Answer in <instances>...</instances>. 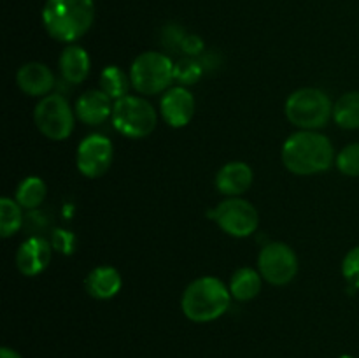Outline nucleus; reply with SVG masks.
I'll return each mask as SVG.
<instances>
[{"instance_id":"3","label":"nucleus","mask_w":359,"mask_h":358,"mask_svg":"<svg viewBox=\"0 0 359 358\" xmlns=\"http://www.w3.org/2000/svg\"><path fill=\"white\" fill-rule=\"evenodd\" d=\"M230 288L214 276H203L188 284L182 293L181 307L188 319L209 323L223 316L230 307Z\"/></svg>"},{"instance_id":"1","label":"nucleus","mask_w":359,"mask_h":358,"mask_svg":"<svg viewBox=\"0 0 359 358\" xmlns=\"http://www.w3.org/2000/svg\"><path fill=\"white\" fill-rule=\"evenodd\" d=\"M280 157L290 172L298 175H312L332 167L335 151L326 135L314 130H300L287 137Z\"/></svg>"},{"instance_id":"13","label":"nucleus","mask_w":359,"mask_h":358,"mask_svg":"<svg viewBox=\"0 0 359 358\" xmlns=\"http://www.w3.org/2000/svg\"><path fill=\"white\" fill-rule=\"evenodd\" d=\"M16 83L23 93L30 95V97H42L53 90L55 76L44 63L30 62L20 67L16 74Z\"/></svg>"},{"instance_id":"19","label":"nucleus","mask_w":359,"mask_h":358,"mask_svg":"<svg viewBox=\"0 0 359 358\" xmlns=\"http://www.w3.org/2000/svg\"><path fill=\"white\" fill-rule=\"evenodd\" d=\"M333 119L342 128H359V91H351L337 100L333 105Z\"/></svg>"},{"instance_id":"9","label":"nucleus","mask_w":359,"mask_h":358,"mask_svg":"<svg viewBox=\"0 0 359 358\" xmlns=\"http://www.w3.org/2000/svg\"><path fill=\"white\" fill-rule=\"evenodd\" d=\"M258 267L263 279L276 286H283L297 276L298 258L293 249L284 242H270L259 251Z\"/></svg>"},{"instance_id":"4","label":"nucleus","mask_w":359,"mask_h":358,"mask_svg":"<svg viewBox=\"0 0 359 358\" xmlns=\"http://www.w3.org/2000/svg\"><path fill=\"white\" fill-rule=\"evenodd\" d=\"M286 116L302 130H316L333 118V104L325 91L318 88H302L286 100Z\"/></svg>"},{"instance_id":"25","label":"nucleus","mask_w":359,"mask_h":358,"mask_svg":"<svg viewBox=\"0 0 359 358\" xmlns=\"http://www.w3.org/2000/svg\"><path fill=\"white\" fill-rule=\"evenodd\" d=\"M342 274L349 284L359 290V246L351 249L342 262Z\"/></svg>"},{"instance_id":"28","label":"nucleus","mask_w":359,"mask_h":358,"mask_svg":"<svg viewBox=\"0 0 359 358\" xmlns=\"http://www.w3.org/2000/svg\"><path fill=\"white\" fill-rule=\"evenodd\" d=\"M0 358H21L20 353H16L14 350H11V347H2L0 350Z\"/></svg>"},{"instance_id":"6","label":"nucleus","mask_w":359,"mask_h":358,"mask_svg":"<svg viewBox=\"0 0 359 358\" xmlns=\"http://www.w3.org/2000/svg\"><path fill=\"white\" fill-rule=\"evenodd\" d=\"M158 116L153 105L140 97H126L114 102L112 125L123 135L130 139H142L156 128Z\"/></svg>"},{"instance_id":"20","label":"nucleus","mask_w":359,"mask_h":358,"mask_svg":"<svg viewBox=\"0 0 359 358\" xmlns=\"http://www.w3.org/2000/svg\"><path fill=\"white\" fill-rule=\"evenodd\" d=\"M46 199V183L37 175H28L18 185L16 202L25 209H37Z\"/></svg>"},{"instance_id":"27","label":"nucleus","mask_w":359,"mask_h":358,"mask_svg":"<svg viewBox=\"0 0 359 358\" xmlns=\"http://www.w3.org/2000/svg\"><path fill=\"white\" fill-rule=\"evenodd\" d=\"M72 234L65 230H56L55 235H53V244H55L56 249H63L65 253L72 251Z\"/></svg>"},{"instance_id":"14","label":"nucleus","mask_w":359,"mask_h":358,"mask_svg":"<svg viewBox=\"0 0 359 358\" xmlns=\"http://www.w3.org/2000/svg\"><path fill=\"white\" fill-rule=\"evenodd\" d=\"M252 178H255L252 168L245 161H230L217 172L216 188L223 195L238 197L251 188Z\"/></svg>"},{"instance_id":"11","label":"nucleus","mask_w":359,"mask_h":358,"mask_svg":"<svg viewBox=\"0 0 359 358\" xmlns=\"http://www.w3.org/2000/svg\"><path fill=\"white\" fill-rule=\"evenodd\" d=\"M160 107L168 125L174 128H182L195 116V98L184 86H175L165 91Z\"/></svg>"},{"instance_id":"24","label":"nucleus","mask_w":359,"mask_h":358,"mask_svg":"<svg viewBox=\"0 0 359 358\" xmlns=\"http://www.w3.org/2000/svg\"><path fill=\"white\" fill-rule=\"evenodd\" d=\"M203 67L198 60L184 58L174 67V79L182 84H193L202 77Z\"/></svg>"},{"instance_id":"21","label":"nucleus","mask_w":359,"mask_h":358,"mask_svg":"<svg viewBox=\"0 0 359 358\" xmlns=\"http://www.w3.org/2000/svg\"><path fill=\"white\" fill-rule=\"evenodd\" d=\"M130 83H132L130 76H126L125 70L119 69L118 65L105 67L100 74V90L114 100H119V98L128 95Z\"/></svg>"},{"instance_id":"23","label":"nucleus","mask_w":359,"mask_h":358,"mask_svg":"<svg viewBox=\"0 0 359 358\" xmlns=\"http://www.w3.org/2000/svg\"><path fill=\"white\" fill-rule=\"evenodd\" d=\"M337 167L349 178L359 175V144H349L337 157Z\"/></svg>"},{"instance_id":"22","label":"nucleus","mask_w":359,"mask_h":358,"mask_svg":"<svg viewBox=\"0 0 359 358\" xmlns=\"http://www.w3.org/2000/svg\"><path fill=\"white\" fill-rule=\"evenodd\" d=\"M23 225V213L21 206L14 199L2 197L0 199V235L4 239L16 234Z\"/></svg>"},{"instance_id":"15","label":"nucleus","mask_w":359,"mask_h":358,"mask_svg":"<svg viewBox=\"0 0 359 358\" xmlns=\"http://www.w3.org/2000/svg\"><path fill=\"white\" fill-rule=\"evenodd\" d=\"M112 98L102 90H90L76 102V114L88 125H100L112 116Z\"/></svg>"},{"instance_id":"12","label":"nucleus","mask_w":359,"mask_h":358,"mask_svg":"<svg viewBox=\"0 0 359 358\" xmlns=\"http://www.w3.org/2000/svg\"><path fill=\"white\" fill-rule=\"evenodd\" d=\"M53 246L42 237H30L18 248L16 267L23 276H37L51 262Z\"/></svg>"},{"instance_id":"26","label":"nucleus","mask_w":359,"mask_h":358,"mask_svg":"<svg viewBox=\"0 0 359 358\" xmlns=\"http://www.w3.org/2000/svg\"><path fill=\"white\" fill-rule=\"evenodd\" d=\"M181 49L188 56H196L203 51V41L198 35H184L181 42Z\"/></svg>"},{"instance_id":"18","label":"nucleus","mask_w":359,"mask_h":358,"mask_svg":"<svg viewBox=\"0 0 359 358\" xmlns=\"http://www.w3.org/2000/svg\"><path fill=\"white\" fill-rule=\"evenodd\" d=\"M262 274L251 267H242L231 276L230 293L238 302L252 300L262 291Z\"/></svg>"},{"instance_id":"2","label":"nucleus","mask_w":359,"mask_h":358,"mask_svg":"<svg viewBox=\"0 0 359 358\" xmlns=\"http://www.w3.org/2000/svg\"><path fill=\"white\" fill-rule=\"evenodd\" d=\"M93 20V0H48L42 9L46 32L62 42H74L83 37Z\"/></svg>"},{"instance_id":"16","label":"nucleus","mask_w":359,"mask_h":358,"mask_svg":"<svg viewBox=\"0 0 359 358\" xmlns=\"http://www.w3.org/2000/svg\"><path fill=\"white\" fill-rule=\"evenodd\" d=\"M84 286H86V291L91 297L98 298V300H107V298L118 295V291L123 286V281L114 267L104 265L97 267V269L88 274Z\"/></svg>"},{"instance_id":"10","label":"nucleus","mask_w":359,"mask_h":358,"mask_svg":"<svg viewBox=\"0 0 359 358\" xmlns=\"http://www.w3.org/2000/svg\"><path fill=\"white\" fill-rule=\"evenodd\" d=\"M112 157H114V147L111 140L107 137L93 133L81 140L77 147V168L81 174L90 179L100 178L111 167Z\"/></svg>"},{"instance_id":"5","label":"nucleus","mask_w":359,"mask_h":358,"mask_svg":"<svg viewBox=\"0 0 359 358\" xmlns=\"http://www.w3.org/2000/svg\"><path fill=\"white\" fill-rule=\"evenodd\" d=\"M174 67L172 60L163 53H142L130 67L132 86L142 95L161 93L174 79Z\"/></svg>"},{"instance_id":"17","label":"nucleus","mask_w":359,"mask_h":358,"mask_svg":"<svg viewBox=\"0 0 359 358\" xmlns=\"http://www.w3.org/2000/svg\"><path fill=\"white\" fill-rule=\"evenodd\" d=\"M90 56L81 46H69L60 56V72L63 79L72 84L83 83L90 74Z\"/></svg>"},{"instance_id":"29","label":"nucleus","mask_w":359,"mask_h":358,"mask_svg":"<svg viewBox=\"0 0 359 358\" xmlns=\"http://www.w3.org/2000/svg\"><path fill=\"white\" fill-rule=\"evenodd\" d=\"M339 358H354V357H351V354H342V357H339Z\"/></svg>"},{"instance_id":"8","label":"nucleus","mask_w":359,"mask_h":358,"mask_svg":"<svg viewBox=\"0 0 359 358\" xmlns=\"http://www.w3.org/2000/svg\"><path fill=\"white\" fill-rule=\"evenodd\" d=\"M210 220L219 225L221 230L233 237H249L258 228V211L241 197H230L207 213Z\"/></svg>"},{"instance_id":"7","label":"nucleus","mask_w":359,"mask_h":358,"mask_svg":"<svg viewBox=\"0 0 359 358\" xmlns=\"http://www.w3.org/2000/svg\"><path fill=\"white\" fill-rule=\"evenodd\" d=\"M34 119L37 128L51 140H65L74 130V112L65 97L51 93L35 105Z\"/></svg>"}]
</instances>
